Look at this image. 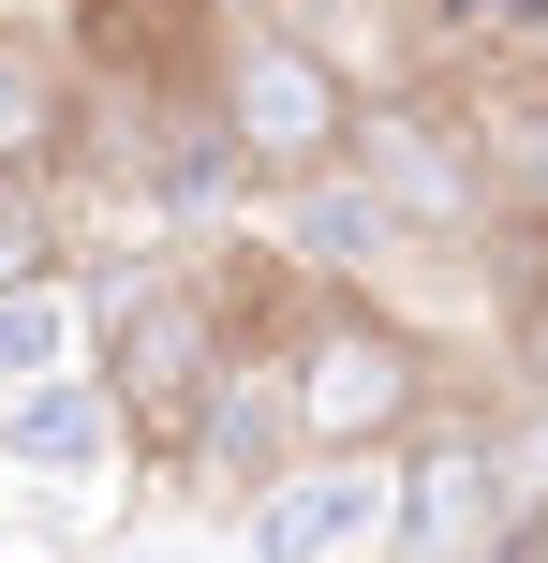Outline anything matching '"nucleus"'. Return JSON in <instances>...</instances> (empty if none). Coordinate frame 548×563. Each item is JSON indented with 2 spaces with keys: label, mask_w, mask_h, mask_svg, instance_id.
Here are the masks:
<instances>
[{
  "label": "nucleus",
  "mask_w": 548,
  "mask_h": 563,
  "mask_svg": "<svg viewBox=\"0 0 548 563\" xmlns=\"http://www.w3.org/2000/svg\"><path fill=\"white\" fill-rule=\"evenodd\" d=\"M104 563H164V549H104Z\"/></svg>",
  "instance_id": "15"
},
{
  "label": "nucleus",
  "mask_w": 548,
  "mask_h": 563,
  "mask_svg": "<svg viewBox=\"0 0 548 563\" xmlns=\"http://www.w3.org/2000/svg\"><path fill=\"white\" fill-rule=\"evenodd\" d=\"M267 208H282V253L312 267V297H385V267L415 253V238L385 223V208L356 194L342 164H326V178H297V194H267Z\"/></svg>",
  "instance_id": "10"
},
{
  "label": "nucleus",
  "mask_w": 548,
  "mask_h": 563,
  "mask_svg": "<svg viewBox=\"0 0 548 563\" xmlns=\"http://www.w3.org/2000/svg\"><path fill=\"white\" fill-rule=\"evenodd\" d=\"M504 282H490V341H504V400H548V253L534 238H490Z\"/></svg>",
  "instance_id": "12"
},
{
  "label": "nucleus",
  "mask_w": 548,
  "mask_h": 563,
  "mask_svg": "<svg viewBox=\"0 0 548 563\" xmlns=\"http://www.w3.org/2000/svg\"><path fill=\"white\" fill-rule=\"evenodd\" d=\"M504 519H519V489H504V460H490V416L430 400V416L385 445V549L371 563H490Z\"/></svg>",
  "instance_id": "5"
},
{
  "label": "nucleus",
  "mask_w": 548,
  "mask_h": 563,
  "mask_svg": "<svg viewBox=\"0 0 548 563\" xmlns=\"http://www.w3.org/2000/svg\"><path fill=\"white\" fill-rule=\"evenodd\" d=\"M282 460H297L282 371H267V341H237V356H223V371L193 386V416H178V445L148 460V475H178L193 505H223V519H237V505H253L267 475H282Z\"/></svg>",
  "instance_id": "6"
},
{
  "label": "nucleus",
  "mask_w": 548,
  "mask_h": 563,
  "mask_svg": "<svg viewBox=\"0 0 548 563\" xmlns=\"http://www.w3.org/2000/svg\"><path fill=\"white\" fill-rule=\"evenodd\" d=\"M490 563H548V505H519V519H504V534H490Z\"/></svg>",
  "instance_id": "14"
},
{
  "label": "nucleus",
  "mask_w": 548,
  "mask_h": 563,
  "mask_svg": "<svg viewBox=\"0 0 548 563\" xmlns=\"http://www.w3.org/2000/svg\"><path fill=\"white\" fill-rule=\"evenodd\" d=\"M75 148H89V89H75V59H59V30L45 15H0V178L45 194Z\"/></svg>",
  "instance_id": "9"
},
{
  "label": "nucleus",
  "mask_w": 548,
  "mask_h": 563,
  "mask_svg": "<svg viewBox=\"0 0 548 563\" xmlns=\"http://www.w3.org/2000/svg\"><path fill=\"white\" fill-rule=\"evenodd\" d=\"M267 15H282V30H312L326 59H356V45H371L385 15H401V0H267Z\"/></svg>",
  "instance_id": "13"
},
{
  "label": "nucleus",
  "mask_w": 548,
  "mask_h": 563,
  "mask_svg": "<svg viewBox=\"0 0 548 563\" xmlns=\"http://www.w3.org/2000/svg\"><path fill=\"white\" fill-rule=\"evenodd\" d=\"M59 371H89V297L75 282H15V297H0V400L59 386Z\"/></svg>",
  "instance_id": "11"
},
{
  "label": "nucleus",
  "mask_w": 548,
  "mask_h": 563,
  "mask_svg": "<svg viewBox=\"0 0 548 563\" xmlns=\"http://www.w3.org/2000/svg\"><path fill=\"white\" fill-rule=\"evenodd\" d=\"M385 549V460H282L237 505V563H371Z\"/></svg>",
  "instance_id": "7"
},
{
  "label": "nucleus",
  "mask_w": 548,
  "mask_h": 563,
  "mask_svg": "<svg viewBox=\"0 0 548 563\" xmlns=\"http://www.w3.org/2000/svg\"><path fill=\"white\" fill-rule=\"evenodd\" d=\"M534 253H548V223H534Z\"/></svg>",
  "instance_id": "16"
},
{
  "label": "nucleus",
  "mask_w": 548,
  "mask_h": 563,
  "mask_svg": "<svg viewBox=\"0 0 548 563\" xmlns=\"http://www.w3.org/2000/svg\"><path fill=\"white\" fill-rule=\"evenodd\" d=\"M75 297H89V386L119 400L134 460H164L178 416H193V386L253 341V327H237V297H223V267L164 253V267H104V282H75Z\"/></svg>",
  "instance_id": "2"
},
{
  "label": "nucleus",
  "mask_w": 548,
  "mask_h": 563,
  "mask_svg": "<svg viewBox=\"0 0 548 563\" xmlns=\"http://www.w3.org/2000/svg\"><path fill=\"white\" fill-rule=\"evenodd\" d=\"M342 178L415 238V253H490V178H474V119L460 89L401 75V89H356V134H342Z\"/></svg>",
  "instance_id": "4"
},
{
  "label": "nucleus",
  "mask_w": 548,
  "mask_h": 563,
  "mask_svg": "<svg viewBox=\"0 0 548 563\" xmlns=\"http://www.w3.org/2000/svg\"><path fill=\"white\" fill-rule=\"evenodd\" d=\"M267 371H282L297 460H385V445L445 400L430 327H415V311H385V297H312L282 341H267Z\"/></svg>",
  "instance_id": "1"
},
{
  "label": "nucleus",
  "mask_w": 548,
  "mask_h": 563,
  "mask_svg": "<svg viewBox=\"0 0 548 563\" xmlns=\"http://www.w3.org/2000/svg\"><path fill=\"white\" fill-rule=\"evenodd\" d=\"M208 119H223V164L253 178V194H297V178H326L342 134H356V59H326L312 30H282L253 0V15H223V45H208Z\"/></svg>",
  "instance_id": "3"
},
{
  "label": "nucleus",
  "mask_w": 548,
  "mask_h": 563,
  "mask_svg": "<svg viewBox=\"0 0 548 563\" xmlns=\"http://www.w3.org/2000/svg\"><path fill=\"white\" fill-rule=\"evenodd\" d=\"M0 475L45 489V505H104V489L134 475V430H119V400L89 386V371H59V386L0 400Z\"/></svg>",
  "instance_id": "8"
}]
</instances>
